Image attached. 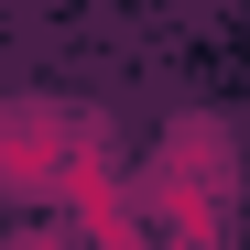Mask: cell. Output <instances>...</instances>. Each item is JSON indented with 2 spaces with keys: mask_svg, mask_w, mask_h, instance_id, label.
<instances>
[{
  "mask_svg": "<svg viewBox=\"0 0 250 250\" xmlns=\"http://www.w3.org/2000/svg\"><path fill=\"white\" fill-rule=\"evenodd\" d=\"M98 163H109L98 109H65V98H11L0 109V185L22 207H65Z\"/></svg>",
  "mask_w": 250,
  "mask_h": 250,
  "instance_id": "obj_2",
  "label": "cell"
},
{
  "mask_svg": "<svg viewBox=\"0 0 250 250\" xmlns=\"http://www.w3.org/2000/svg\"><path fill=\"white\" fill-rule=\"evenodd\" d=\"M142 207L174 250H207L229 239V207H239V163H229V131L218 120H174L142 163Z\"/></svg>",
  "mask_w": 250,
  "mask_h": 250,
  "instance_id": "obj_1",
  "label": "cell"
}]
</instances>
